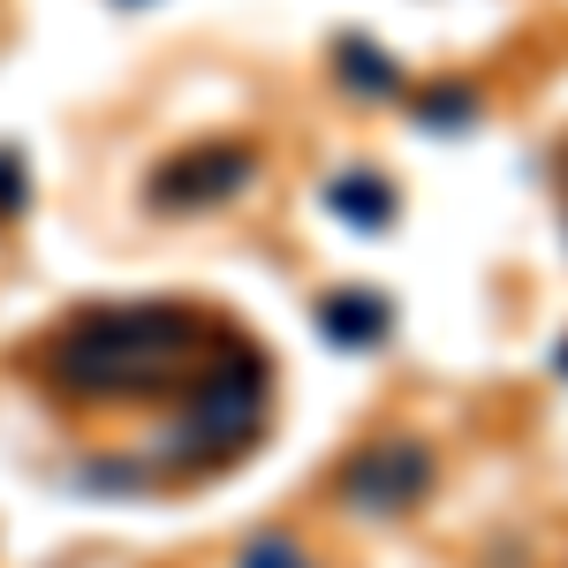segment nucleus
<instances>
[{
	"mask_svg": "<svg viewBox=\"0 0 568 568\" xmlns=\"http://www.w3.org/2000/svg\"><path fill=\"white\" fill-rule=\"evenodd\" d=\"M197 349H213V318L190 304L91 311L45 349V379L77 402H144V394L190 387L205 372Z\"/></svg>",
	"mask_w": 568,
	"mask_h": 568,
	"instance_id": "obj_1",
	"label": "nucleus"
},
{
	"mask_svg": "<svg viewBox=\"0 0 568 568\" xmlns=\"http://www.w3.org/2000/svg\"><path fill=\"white\" fill-rule=\"evenodd\" d=\"M342 508L349 516H372V524H394V516H417L439 485V455L425 433H379L364 439L349 463H342Z\"/></svg>",
	"mask_w": 568,
	"mask_h": 568,
	"instance_id": "obj_2",
	"label": "nucleus"
},
{
	"mask_svg": "<svg viewBox=\"0 0 568 568\" xmlns=\"http://www.w3.org/2000/svg\"><path fill=\"white\" fill-rule=\"evenodd\" d=\"M251 175H258V152L251 144H197V152H182V160H168L152 175V205H175V213L227 205V197L251 190Z\"/></svg>",
	"mask_w": 568,
	"mask_h": 568,
	"instance_id": "obj_3",
	"label": "nucleus"
},
{
	"mask_svg": "<svg viewBox=\"0 0 568 568\" xmlns=\"http://www.w3.org/2000/svg\"><path fill=\"white\" fill-rule=\"evenodd\" d=\"M318 326H326L342 349H379V342L394 334V304L379 296V288H334L326 311H318Z\"/></svg>",
	"mask_w": 568,
	"mask_h": 568,
	"instance_id": "obj_4",
	"label": "nucleus"
},
{
	"mask_svg": "<svg viewBox=\"0 0 568 568\" xmlns=\"http://www.w3.org/2000/svg\"><path fill=\"white\" fill-rule=\"evenodd\" d=\"M334 69H342V84L356 91V99H402V61H387L372 39H342L334 45Z\"/></svg>",
	"mask_w": 568,
	"mask_h": 568,
	"instance_id": "obj_5",
	"label": "nucleus"
},
{
	"mask_svg": "<svg viewBox=\"0 0 568 568\" xmlns=\"http://www.w3.org/2000/svg\"><path fill=\"white\" fill-rule=\"evenodd\" d=\"M326 205L349 220V227H387V220H394V182L372 175V168H356V175H334Z\"/></svg>",
	"mask_w": 568,
	"mask_h": 568,
	"instance_id": "obj_6",
	"label": "nucleus"
},
{
	"mask_svg": "<svg viewBox=\"0 0 568 568\" xmlns=\"http://www.w3.org/2000/svg\"><path fill=\"white\" fill-rule=\"evenodd\" d=\"M417 122H425V130H439V136H447V130H470V122H478V91L447 77V84H433L425 99H417Z\"/></svg>",
	"mask_w": 568,
	"mask_h": 568,
	"instance_id": "obj_7",
	"label": "nucleus"
},
{
	"mask_svg": "<svg viewBox=\"0 0 568 568\" xmlns=\"http://www.w3.org/2000/svg\"><path fill=\"white\" fill-rule=\"evenodd\" d=\"M243 568H311V554L296 538H251L243 546Z\"/></svg>",
	"mask_w": 568,
	"mask_h": 568,
	"instance_id": "obj_8",
	"label": "nucleus"
},
{
	"mask_svg": "<svg viewBox=\"0 0 568 568\" xmlns=\"http://www.w3.org/2000/svg\"><path fill=\"white\" fill-rule=\"evenodd\" d=\"M561 372H568V342H561Z\"/></svg>",
	"mask_w": 568,
	"mask_h": 568,
	"instance_id": "obj_9",
	"label": "nucleus"
}]
</instances>
